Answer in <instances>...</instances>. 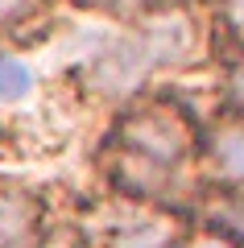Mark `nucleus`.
I'll use <instances>...</instances> for the list:
<instances>
[{
	"label": "nucleus",
	"instance_id": "nucleus-5",
	"mask_svg": "<svg viewBox=\"0 0 244 248\" xmlns=\"http://www.w3.org/2000/svg\"><path fill=\"white\" fill-rule=\"evenodd\" d=\"M29 83H33V75H29V66L21 58H0V104L21 99L29 91Z\"/></svg>",
	"mask_w": 244,
	"mask_h": 248
},
{
	"label": "nucleus",
	"instance_id": "nucleus-12",
	"mask_svg": "<svg viewBox=\"0 0 244 248\" xmlns=\"http://www.w3.org/2000/svg\"><path fill=\"white\" fill-rule=\"evenodd\" d=\"M9 248H42V244H37V240H29V244H9Z\"/></svg>",
	"mask_w": 244,
	"mask_h": 248
},
{
	"label": "nucleus",
	"instance_id": "nucleus-6",
	"mask_svg": "<svg viewBox=\"0 0 244 248\" xmlns=\"http://www.w3.org/2000/svg\"><path fill=\"white\" fill-rule=\"evenodd\" d=\"M215 223L224 232H232V236H244V195L240 190H228L224 203L215 207Z\"/></svg>",
	"mask_w": 244,
	"mask_h": 248
},
{
	"label": "nucleus",
	"instance_id": "nucleus-10",
	"mask_svg": "<svg viewBox=\"0 0 244 248\" xmlns=\"http://www.w3.org/2000/svg\"><path fill=\"white\" fill-rule=\"evenodd\" d=\"M186 248H240V244H236L228 232H203V236H195Z\"/></svg>",
	"mask_w": 244,
	"mask_h": 248
},
{
	"label": "nucleus",
	"instance_id": "nucleus-4",
	"mask_svg": "<svg viewBox=\"0 0 244 248\" xmlns=\"http://www.w3.org/2000/svg\"><path fill=\"white\" fill-rule=\"evenodd\" d=\"M174 240H178L174 219H166L157 211L132 215V219L116 223L112 232V248H174Z\"/></svg>",
	"mask_w": 244,
	"mask_h": 248
},
{
	"label": "nucleus",
	"instance_id": "nucleus-8",
	"mask_svg": "<svg viewBox=\"0 0 244 248\" xmlns=\"http://www.w3.org/2000/svg\"><path fill=\"white\" fill-rule=\"evenodd\" d=\"M224 25L232 29V37L244 46V0H224Z\"/></svg>",
	"mask_w": 244,
	"mask_h": 248
},
{
	"label": "nucleus",
	"instance_id": "nucleus-2",
	"mask_svg": "<svg viewBox=\"0 0 244 248\" xmlns=\"http://www.w3.org/2000/svg\"><path fill=\"white\" fill-rule=\"evenodd\" d=\"M153 66H157V50L145 37V29H141V33H129L120 42H112L91 62V83L104 95H132Z\"/></svg>",
	"mask_w": 244,
	"mask_h": 248
},
{
	"label": "nucleus",
	"instance_id": "nucleus-3",
	"mask_svg": "<svg viewBox=\"0 0 244 248\" xmlns=\"http://www.w3.org/2000/svg\"><path fill=\"white\" fill-rule=\"evenodd\" d=\"M199 149H203V166H207L211 182L228 186V190L244 186V116L211 124L199 137Z\"/></svg>",
	"mask_w": 244,
	"mask_h": 248
},
{
	"label": "nucleus",
	"instance_id": "nucleus-9",
	"mask_svg": "<svg viewBox=\"0 0 244 248\" xmlns=\"http://www.w3.org/2000/svg\"><path fill=\"white\" fill-rule=\"evenodd\" d=\"M96 9H108V13H145L153 4H166V0H91Z\"/></svg>",
	"mask_w": 244,
	"mask_h": 248
},
{
	"label": "nucleus",
	"instance_id": "nucleus-1",
	"mask_svg": "<svg viewBox=\"0 0 244 248\" xmlns=\"http://www.w3.org/2000/svg\"><path fill=\"white\" fill-rule=\"evenodd\" d=\"M199 137H195L191 120H186L182 108L174 104H145L120 124V149L132 153V157L157 161V166H182L186 157L195 153Z\"/></svg>",
	"mask_w": 244,
	"mask_h": 248
},
{
	"label": "nucleus",
	"instance_id": "nucleus-11",
	"mask_svg": "<svg viewBox=\"0 0 244 248\" xmlns=\"http://www.w3.org/2000/svg\"><path fill=\"white\" fill-rule=\"evenodd\" d=\"M228 87H232V104H236V112L244 116V62L232 71V83H228Z\"/></svg>",
	"mask_w": 244,
	"mask_h": 248
},
{
	"label": "nucleus",
	"instance_id": "nucleus-7",
	"mask_svg": "<svg viewBox=\"0 0 244 248\" xmlns=\"http://www.w3.org/2000/svg\"><path fill=\"white\" fill-rule=\"evenodd\" d=\"M42 4H46V0H0V29L29 21L37 9H42Z\"/></svg>",
	"mask_w": 244,
	"mask_h": 248
}]
</instances>
